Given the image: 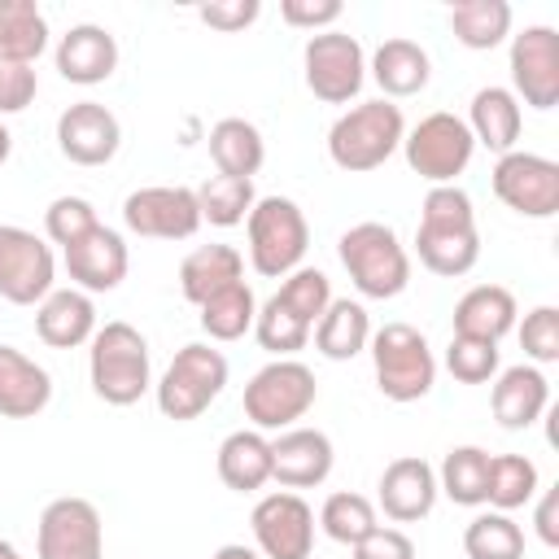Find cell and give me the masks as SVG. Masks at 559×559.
<instances>
[{
  "mask_svg": "<svg viewBox=\"0 0 559 559\" xmlns=\"http://www.w3.org/2000/svg\"><path fill=\"white\" fill-rule=\"evenodd\" d=\"M258 13H262V4H258V0H218V4H201V9H197V17H201L205 26L227 31V35H236V31L253 26V22H258Z\"/></svg>",
  "mask_w": 559,
  "mask_h": 559,
  "instance_id": "cell-47",
  "label": "cell"
},
{
  "mask_svg": "<svg viewBox=\"0 0 559 559\" xmlns=\"http://www.w3.org/2000/svg\"><path fill=\"white\" fill-rule=\"evenodd\" d=\"M437 467L419 454H402L380 472V507L393 524H415L437 507Z\"/></svg>",
  "mask_w": 559,
  "mask_h": 559,
  "instance_id": "cell-20",
  "label": "cell"
},
{
  "mask_svg": "<svg viewBox=\"0 0 559 559\" xmlns=\"http://www.w3.org/2000/svg\"><path fill=\"white\" fill-rule=\"evenodd\" d=\"M310 323H301L280 297H266L262 306H258V319H253V336H258V345L266 349V354H275V358H293L297 349H306V341H310Z\"/></svg>",
  "mask_w": 559,
  "mask_h": 559,
  "instance_id": "cell-39",
  "label": "cell"
},
{
  "mask_svg": "<svg viewBox=\"0 0 559 559\" xmlns=\"http://www.w3.org/2000/svg\"><path fill=\"white\" fill-rule=\"evenodd\" d=\"M336 450L332 437L323 428H284L271 441V480H280L284 489H314L332 476Z\"/></svg>",
  "mask_w": 559,
  "mask_h": 559,
  "instance_id": "cell-19",
  "label": "cell"
},
{
  "mask_svg": "<svg viewBox=\"0 0 559 559\" xmlns=\"http://www.w3.org/2000/svg\"><path fill=\"white\" fill-rule=\"evenodd\" d=\"M122 144L118 114L100 100H74L57 118V148L74 166H105Z\"/></svg>",
  "mask_w": 559,
  "mask_h": 559,
  "instance_id": "cell-17",
  "label": "cell"
},
{
  "mask_svg": "<svg viewBox=\"0 0 559 559\" xmlns=\"http://www.w3.org/2000/svg\"><path fill=\"white\" fill-rule=\"evenodd\" d=\"M371 79L380 83L384 100H406V96H419L432 79V61L428 52L415 44V39H384L376 52H371Z\"/></svg>",
  "mask_w": 559,
  "mask_h": 559,
  "instance_id": "cell-26",
  "label": "cell"
},
{
  "mask_svg": "<svg viewBox=\"0 0 559 559\" xmlns=\"http://www.w3.org/2000/svg\"><path fill=\"white\" fill-rule=\"evenodd\" d=\"M87 380L92 393L109 406H131L153 389V358L140 328L109 319L87 341Z\"/></svg>",
  "mask_w": 559,
  "mask_h": 559,
  "instance_id": "cell-2",
  "label": "cell"
},
{
  "mask_svg": "<svg viewBox=\"0 0 559 559\" xmlns=\"http://www.w3.org/2000/svg\"><path fill=\"white\" fill-rule=\"evenodd\" d=\"M319 524H323V533L332 542L358 546L376 528V507H371V498H362L354 489H341V493H328V502L319 511Z\"/></svg>",
  "mask_w": 559,
  "mask_h": 559,
  "instance_id": "cell-40",
  "label": "cell"
},
{
  "mask_svg": "<svg viewBox=\"0 0 559 559\" xmlns=\"http://www.w3.org/2000/svg\"><path fill=\"white\" fill-rule=\"evenodd\" d=\"M39 559H105V524L87 498H52L35 528Z\"/></svg>",
  "mask_w": 559,
  "mask_h": 559,
  "instance_id": "cell-12",
  "label": "cell"
},
{
  "mask_svg": "<svg viewBox=\"0 0 559 559\" xmlns=\"http://www.w3.org/2000/svg\"><path fill=\"white\" fill-rule=\"evenodd\" d=\"M336 253L354 288L371 301H389L411 284V258L389 223H354L349 231H341Z\"/></svg>",
  "mask_w": 559,
  "mask_h": 559,
  "instance_id": "cell-4",
  "label": "cell"
},
{
  "mask_svg": "<svg viewBox=\"0 0 559 559\" xmlns=\"http://www.w3.org/2000/svg\"><path fill=\"white\" fill-rule=\"evenodd\" d=\"M511 96L533 109L559 105V31L524 26L511 35Z\"/></svg>",
  "mask_w": 559,
  "mask_h": 559,
  "instance_id": "cell-16",
  "label": "cell"
},
{
  "mask_svg": "<svg viewBox=\"0 0 559 559\" xmlns=\"http://www.w3.org/2000/svg\"><path fill=\"white\" fill-rule=\"evenodd\" d=\"M463 122H467V131H472L476 144H485V148H493V153L502 157V153L515 148V140H520V131H524V109H520V100L511 96V87L489 83V87H480V92L472 96V109H467Z\"/></svg>",
  "mask_w": 559,
  "mask_h": 559,
  "instance_id": "cell-25",
  "label": "cell"
},
{
  "mask_svg": "<svg viewBox=\"0 0 559 559\" xmlns=\"http://www.w3.org/2000/svg\"><path fill=\"white\" fill-rule=\"evenodd\" d=\"M4 559H22V555H17V550H9V555H4Z\"/></svg>",
  "mask_w": 559,
  "mask_h": 559,
  "instance_id": "cell-53",
  "label": "cell"
},
{
  "mask_svg": "<svg viewBox=\"0 0 559 559\" xmlns=\"http://www.w3.org/2000/svg\"><path fill=\"white\" fill-rule=\"evenodd\" d=\"M402 153H406V166L437 188V183H454L467 170V162L476 153V140H472V131L459 114L437 109L402 135Z\"/></svg>",
  "mask_w": 559,
  "mask_h": 559,
  "instance_id": "cell-9",
  "label": "cell"
},
{
  "mask_svg": "<svg viewBox=\"0 0 559 559\" xmlns=\"http://www.w3.org/2000/svg\"><path fill=\"white\" fill-rule=\"evenodd\" d=\"M35 332L52 349H79L96 336V301L83 288H52L35 306Z\"/></svg>",
  "mask_w": 559,
  "mask_h": 559,
  "instance_id": "cell-23",
  "label": "cell"
},
{
  "mask_svg": "<svg viewBox=\"0 0 559 559\" xmlns=\"http://www.w3.org/2000/svg\"><path fill=\"white\" fill-rule=\"evenodd\" d=\"M61 253H66V275H70V284L83 288L87 297H92V293H114V288L127 280V266H131L127 240H122L114 227H105V223H96L83 240H74V245L61 249Z\"/></svg>",
  "mask_w": 559,
  "mask_h": 559,
  "instance_id": "cell-18",
  "label": "cell"
},
{
  "mask_svg": "<svg viewBox=\"0 0 559 559\" xmlns=\"http://www.w3.org/2000/svg\"><path fill=\"white\" fill-rule=\"evenodd\" d=\"M249 524L262 559H310L314 550V511L293 489H275L258 498Z\"/></svg>",
  "mask_w": 559,
  "mask_h": 559,
  "instance_id": "cell-14",
  "label": "cell"
},
{
  "mask_svg": "<svg viewBox=\"0 0 559 559\" xmlns=\"http://www.w3.org/2000/svg\"><path fill=\"white\" fill-rule=\"evenodd\" d=\"M301 323H319L323 319V310H328V301H332V280L319 271V266H297L293 275H284V284H280V293H275Z\"/></svg>",
  "mask_w": 559,
  "mask_h": 559,
  "instance_id": "cell-41",
  "label": "cell"
},
{
  "mask_svg": "<svg viewBox=\"0 0 559 559\" xmlns=\"http://www.w3.org/2000/svg\"><path fill=\"white\" fill-rule=\"evenodd\" d=\"M39 92L35 66H17L0 57V114H22Z\"/></svg>",
  "mask_w": 559,
  "mask_h": 559,
  "instance_id": "cell-45",
  "label": "cell"
},
{
  "mask_svg": "<svg viewBox=\"0 0 559 559\" xmlns=\"http://www.w3.org/2000/svg\"><path fill=\"white\" fill-rule=\"evenodd\" d=\"M9 153H13V131H9L4 122H0V166L9 162Z\"/></svg>",
  "mask_w": 559,
  "mask_h": 559,
  "instance_id": "cell-51",
  "label": "cell"
},
{
  "mask_svg": "<svg viewBox=\"0 0 559 559\" xmlns=\"http://www.w3.org/2000/svg\"><path fill=\"white\" fill-rule=\"evenodd\" d=\"M319 397V380L306 362L297 358H275L266 362L262 371L249 376L245 384V419L258 428V432H284V428H297V419L310 415Z\"/></svg>",
  "mask_w": 559,
  "mask_h": 559,
  "instance_id": "cell-6",
  "label": "cell"
},
{
  "mask_svg": "<svg viewBox=\"0 0 559 559\" xmlns=\"http://www.w3.org/2000/svg\"><path fill=\"white\" fill-rule=\"evenodd\" d=\"M236 280H245V258H240L236 245H197L179 262V288L192 306L210 301L214 293L231 288Z\"/></svg>",
  "mask_w": 559,
  "mask_h": 559,
  "instance_id": "cell-28",
  "label": "cell"
},
{
  "mask_svg": "<svg viewBox=\"0 0 559 559\" xmlns=\"http://www.w3.org/2000/svg\"><path fill=\"white\" fill-rule=\"evenodd\" d=\"M218 480L236 493H253L271 480V441L258 428H240L218 445Z\"/></svg>",
  "mask_w": 559,
  "mask_h": 559,
  "instance_id": "cell-30",
  "label": "cell"
},
{
  "mask_svg": "<svg viewBox=\"0 0 559 559\" xmlns=\"http://www.w3.org/2000/svg\"><path fill=\"white\" fill-rule=\"evenodd\" d=\"M52 249L35 231L0 223V297L13 306H39L52 293Z\"/></svg>",
  "mask_w": 559,
  "mask_h": 559,
  "instance_id": "cell-15",
  "label": "cell"
},
{
  "mask_svg": "<svg viewBox=\"0 0 559 559\" xmlns=\"http://www.w3.org/2000/svg\"><path fill=\"white\" fill-rule=\"evenodd\" d=\"M515 336H520V349H524V358L537 367H546V362H559V310L555 306H533L528 314H524V323L515 328Z\"/></svg>",
  "mask_w": 559,
  "mask_h": 559,
  "instance_id": "cell-44",
  "label": "cell"
},
{
  "mask_svg": "<svg viewBox=\"0 0 559 559\" xmlns=\"http://www.w3.org/2000/svg\"><path fill=\"white\" fill-rule=\"evenodd\" d=\"M354 559H415V542L402 528H384L376 524L358 546H349Z\"/></svg>",
  "mask_w": 559,
  "mask_h": 559,
  "instance_id": "cell-48",
  "label": "cell"
},
{
  "mask_svg": "<svg viewBox=\"0 0 559 559\" xmlns=\"http://www.w3.org/2000/svg\"><path fill=\"white\" fill-rule=\"evenodd\" d=\"M9 550H13V542H4V537H0V559H4Z\"/></svg>",
  "mask_w": 559,
  "mask_h": 559,
  "instance_id": "cell-52",
  "label": "cell"
},
{
  "mask_svg": "<svg viewBox=\"0 0 559 559\" xmlns=\"http://www.w3.org/2000/svg\"><path fill=\"white\" fill-rule=\"evenodd\" d=\"M542 489L537 463L528 454H489V485H485V502L502 515L520 511L524 502H533Z\"/></svg>",
  "mask_w": 559,
  "mask_h": 559,
  "instance_id": "cell-34",
  "label": "cell"
},
{
  "mask_svg": "<svg viewBox=\"0 0 559 559\" xmlns=\"http://www.w3.org/2000/svg\"><path fill=\"white\" fill-rule=\"evenodd\" d=\"M493 197L520 218H555L559 214V162L542 153L511 148L493 162Z\"/></svg>",
  "mask_w": 559,
  "mask_h": 559,
  "instance_id": "cell-11",
  "label": "cell"
},
{
  "mask_svg": "<svg viewBox=\"0 0 559 559\" xmlns=\"http://www.w3.org/2000/svg\"><path fill=\"white\" fill-rule=\"evenodd\" d=\"M258 192H253V179H236V175H210L201 188H197V205H201V223L210 227H236L249 218Z\"/></svg>",
  "mask_w": 559,
  "mask_h": 559,
  "instance_id": "cell-37",
  "label": "cell"
},
{
  "mask_svg": "<svg viewBox=\"0 0 559 559\" xmlns=\"http://www.w3.org/2000/svg\"><path fill=\"white\" fill-rule=\"evenodd\" d=\"M450 31L463 48L489 52L511 35V4L507 0H459L450 4Z\"/></svg>",
  "mask_w": 559,
  "mask_h": 559,
  "instance_id": "cell-33",
  "label": "cell"
},
{
  "mask_svg": "<svg viewBox=\"0 0 559 559\" xmlns=\"http://www.w3.org/2000/svg\"><path fill=\"white\" fill-rule=\"evenodd\" d=\"M223 384H227V358L214 345L192 341L170 358V367L153 384V397H157V411L166 419L188 424V419H201L210 411V402L223 393Z\"/></svg>",
  "mask_w": 559,
  "mask_h": 559,
  "instance_id": "cell-8",
  "label": "cell"
},
{
  "mask_svg": "<svg viewBox=\"0 0 559 559\" xmlns=\"http://www.w3.org/2000/svg\"><path fill=\"white\" fill-rule=\"evenodd\" d=\"M489 406H493V419H498L507 432L533 428V424L546 415V406H550V380L542 376V367L515 362V367L498 371L493 393H489Z\"/></svg>",
  "mask_w": 559,
  "mask_h": 559,
  "instance_id": "cell-22",
  "label": "cell"
},
{
  "mask_svg": "<svg viewBox=\"0 0 559 559\" xmlns=\"http://www.w3.org/2000/svg\"><path fill=\"white\" fill-rule=\"evenodd\" d=\"M371 367H376V389L389 402H419L432 393L437 380V358L428 349V336L411 323H384L367 341Z\"/></svg>",
  "mask_w": 559,
  "mask_h": 559,
  "instance_id": "cell-7",
  "label": "cell"
},
{
  "mask_svg": "<svg viewBox=\"0 0 559 559\" xmlns=\"http://www.w3.org/2000/svg\"><path fill=\"white\" fill-rule=\"evenodd\" d=\"M485 485H489V450H480V445H454V450H445V459L437 467V489L450 502L480 507L485 502Z\"/></svg>",
  "mask_w": 559,
  "mask_h": 559,
  "instance_id": "cell-35",
  "label": "cell"
},
{
  "mask_svg": "<svg viewBox=\"0 0 559 559\" xmlns=\"http://www.w3.org/2000/svg\"><path fill=\"white\" fill-rule=\"evenodd\" d=\"M301 70H306V87L323 105H349L362 92L367 57L349 31H319L301 48Z\"/></svg>",
  "mask_w": 559,
  "mask_h": 559,
  "instance_id": "cell-10",
  "label": "cell"
},
{
  "mask_svg": "<svg viewBox=\"0 0 559 559\" xmlns=\"http://www.w3.org/2000/svg\"><path fill=\"white\" fill-rule=\"evenodd\" d=\"M402 135H406V122H402V109L393 100H362L354 109H345L332 131H328V157L349 170V175H367L376 166H384L397 148H402Z\"/></svg>",
  "mask_w": 559,
  "mask_h": 559,
  "instance_id": "cell-3",
  "label": "cell"
},
{
  "mask_svg": "<svg viewBox=\"0 0 559 559\" xmlns=\"http://www.w3.org/2000/svg\"><path fill=\"white\" fill-rule=\"evenodd\" d=\"M310 336H314V349H319L323 358H332V362H349L354 354L367 349V341H371V319H367L362 301L332 297L328 310H323V319L314 323Z\"/></svg>",
  "mask_w": 559,
  "mask_h": 559,
  "instance_id": "cell-29",
  "label": "cell"
},
{
  "mask_svg": "<svg viewBox=\"0 0 559 559\" xmlns=\"http://www.w3.org/2000/svg\"><path fill=\"white\" fill-rule=\"evenodd\" d=\"M445 371L459 384H489L498 376V345L493 341H476V336H450Z\"/></svg>",
  "mask_w": 559,
  "mask_h": 559,
  "instance_id": "cell-42",
  "label": "cell"
},
{
  "mask_svg": "<svg viewBox=\"0 0 559 559\" xmlns=\"http://www.w3.org/2000/svg\"><path fill=\"white\" fill-rule=\"evenodd\" d=\"M415 253L432 275H445V280H459L476 266V258H480L476 210H472V197L459 183L428 188V197L419 205Z\"/></svg>",
  "mask_w": 559,
  "mask_h": 559,
  "instance_id": "cell-1",
  "label": "cell"
},
{
  "mask_svg": "<svg viewBox=\"0 0 559 559\" xmlns=\"http://www.w3.org/2000/svg\"><path fill=\"white\" fill-rule=\"evenodd\" d=\"M515 297L502 284H476L459 297L454 306V336H476V341H502L515 328Z\"/></svg>",
  "mask_w": 559,
  "mask_h": 559,
  "instance_id": "cell-27",
  "label": "cell"
},
{
  "mask_svg": "<svg viewBox=\"0 0 559 559\" xmlns=\"http://www.w3.org/2000/svg\"><path fill=\"white\" fill-rule=\"evenodd\" d=\"M249 266L266 280H284L301 266L310 249V223L293 197H258L249 218Z\"/></svg>",
  "mask_w": 559,
  "mask_h": 559,
  "instance_id": "cell-5",
  "label": "cell"
},
{
  "mask_svg": "<svg viewBox=\"0 0 559 559\" xmlns=\"http://www.w3.org/2000/svg\"><path fill=\"white\" fill-rule=\"evenodd\" d=\"M201 310V332L210 341H240L245 332H253V319H258V297L245 280H236L231 288L214 293L210 301L197 306Z\"/></svg>",
  "mask_w": 559,
  "mask_h": 559,
  "instance_id": "cell-36",
  "label": "cell"
},
{
  "mask_svg": "<svg viewBox=\"0 0 559 559\" xmlns=\"http://www.w3.org/2000/svg\"><path fill=\"white\" fill-rule=\"evenodd\" d=\"M533 524H537V537H542L546 546H559V489H546V493H542Z\"/></svg>",
  "mask_w": 559,
  "mask_h": 559,
  "instance_id": "cell-49",
  "label": "cell"
},
{
  "mask_svg": "<svg viewBox=\"0 0 559 559\" xmlns=\"http://www.w3.org/2000/svg\"><path fill=\"white\" fill-rule=\"evenodd\" d=\"M52 402V376L17 345H0V415L35 419Z\"/></svg>",
  "mask_w": 559,
  "mask_h": 559,
  "instance_id": "cell-24",
  "label": "cell"
},
{
  "mask_svg": "<svg viewBox=\"0 0 559 559\" xmlns=\"http://www.w3.org/2000/svg\"><path fill=\"white\" fill-rule=\"evenodd\" d=\"M463 550L467 559H524V528L502 511H485L463 528Z\"/></svg>",
  "mask_w": 559,
  "mask_h": 559,
  "instance_id": "cell-38",
  "label": "cell"
},
{
  "mask_svg": "<svg viewBox=\"0 0 559 559\" xmlns=\"http://www.w3.org/2000/svg\"><path fill=\"white\" fill-rule=\"evenodd\" d=\"M210 559H262V555L249 550V546H240V542H227V546H218Z\"/></svg>",
  "mask_w": 559,
  "mask_h": 559,
  "instance_id": "cell-50",
  "label": "cell"
},
{
  "mask_svg": "<svg viewBox=\"0 0 559 559\" xmlns=\"http://www.w3.org/2000/svg\"><path fill=\"white\" fill-rule=\"evenodd\" d=\"M52 57H57V74L66 83L96 87L118 70V39L96 22H79L57 39Z\"/></svg>",
  "mask_w": 559,
  "mask_h": 559,
  "instance_id": "cell-21",
  "label": "cell"
},
{
  "mask_svg": "<svg viewBox=\"0 0 559 559\" xmlns=\"http://www.w3.org/2000/svg\"><path fill=\"white\" fill-rule=\"evenodd\" d=\"M345 4L341 0H284L280 4V17L297 31H332V22H341Z\"/></svg>",
  "mask_w": 559,
  "mask_h": 559,
  "instance_id": "cell-46",
  "label": "cell"
},
{
  "mask_svg": "<svg viewBox=\"0 0 559 559\" xmlns=\"http://www.w3.org/2000/svg\"><path fill=\"white\" fill-rule=\"evenodd\" d=\"M48 48V17L35 0H0V57L17 66H35Z\"/></svg>",
  "mask_w": 559,
  "mask_h": 559,
  "instance_id": "cell-32",
  "label": "cell"
},
{
  "mask_svg": "<svg viewBox=\"0 0 559 559\" xmlns=\"http://www.w3.org/2000/svg\"><path fill=\"white\" fill-rule=\"evenodd\" d=\"M96 223H100V218H96V205H92L87 197H57V201L44 210V231H48V240L61 245V249H70L74 240H83Z\"/></svg>",
  "mask_w": 559,
  "mask_h": 559,
  "instance_id": "cell-43",
  "label": "cell"
},
{
  "mask_svg": "<svg viewBox=\"0 0 559 559\" xmlns=\"http://www.w3.org/2000/svg\"><path fill=\"white\" fill-rule=\"evenodd\" d=\"M122 223H127V231L148 236V240H188L201 227L197 188H183V183L135 188L122 201Z\"/></svg>",
  "mask_w": 559,
  "mask_h": 559,
  "instance_id": "cell-13",
  "label": "cell"
},
{
  "mask_svg": "<svg viewBox=\"0 0 559 559\" xmlns=\"http://www.w3.org/2000/svg\"><path fill=\"white\" fill-rule=\"evenodd\" d=\"M210 157H214L218 175L253 179L266 162V140L249 118H223L210 127Z\"/></svg>",
  "mask_w": 559,
  "mask_h": 559,
  "instance_id": "cell-31",
  "label": "cell"
}]
</instances>
